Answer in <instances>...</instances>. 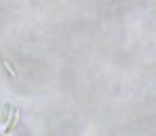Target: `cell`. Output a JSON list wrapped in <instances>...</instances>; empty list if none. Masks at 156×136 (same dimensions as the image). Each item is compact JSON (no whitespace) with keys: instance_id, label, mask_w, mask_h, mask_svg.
Segmentation results:
<instances>
[{"instance_id":"cell-1","label":"cell","mask_w":156,"mask_h":136,"mask_svg":"<svg viewBox=\"0 0 156 136\" xmlns=\"http://www.w3.org/2000/svg\"><path fill=\"white\" fill-rule=\"evenodd\" d=\"M3 63H5V66L8 67V71H9V72L12 74V77H17V74H16V71H14V69H12V66H11V64H9L8 61H3Z\"/></svg>"}]
</instances>
